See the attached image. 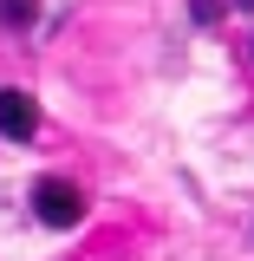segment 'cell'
<instances>
[{"label":"cell","mask_w":254,"mask_h":261,"mask_svg":"<svg viewBox=\"0 0 254 261\" xmlns=\"http://www.w3.org/2000/svg\"><path fill=\"white\" fill-rule=\"evenodd\" d=\"M195 20L209 27V20H222V0H195Z\"/></svg>","instance_id":"cell-4"},{"label":"cell","mask_w":254,"mask_h":261,"mask_svg":"<svg viewBox=\"0 0 254 261\" xmlns=\"http://www.w3.org/2000/svg\"><path fill=\"white\" fill-rule=\"evenodd\" d=\"M33 216L46 228H78L85 222V190L65 183V176H39L33 183Z\"/></svg>","instance_id":"cell-1"},{"label":"cell","mask_w":254,"mask_h":261,"mask_svg":"<svg viewBox=\"0 0 254 261\" xmlns=\"http://www.w3.org/2000/svg\"><path fill=\"white\" fill-rule=\"evenodd\" d=\"M33 130H39V105H33L26 92H0V137L26 144Z\"/></svg>","instance_id":"cell-2"},{"label":"cell","mask_w":254,"mask_h":261,"mask_svg":"<svg viewBox=\"0 0 254 261\" xmlns=\"http://www.w3.org/2000/svg\"><path fill=\"white\" fill-rule=\"evenodd\" d=\"M33 20H39V0H0V27H13V33H26Z\"/></svg>","instance_id":"cell-3"}]
</instances>
